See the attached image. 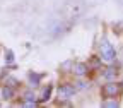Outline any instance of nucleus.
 I'll use <instances>...</instances> for the list:
<instances>
[{"mask_svg":"<svg viewBox=\"0 0 123 108\" xmlns=\"http://www.w3.org/2000/svg\"><path fill=\"white\" fill-rule=\"evenodd\" d=\"M121 91H123V82H120V84L108 82V84H104V86H103L101 94H103L104 98H116V96H120V94H121Z\"/></svg>","mask_w":123,"mask_h":108,"instance_id":"nucleus-2","label":"nucleus"},{"mask_svg":"<svg viewBox=\"0 0 123 108\" xmlns=\"http://www.w3.org/2000/svg\"><path fill=\"white\" fill-rule=\"evenodd\" d=\"M5 60H7V62H12V60H14V53H12L10 50L5 53Z\"/></svg>","mask_w":123,"mask_h":108,"instance_id":"nucleus-13","label":"nucleus"},{"mask_svg":"<svg viewBox=\"0 0 123 108\" xmlns=\"http://www.w3.org/2000/svg\"><path fill=\"white\" fill-rule=\"evenodd\" d=\"M70 65H72V62H65V64H63V65H62V69H68Z\"/></svg>","mask_w":123,"mask_h":108,"instance_id":"nucleus-14","label":"nucleus"},{"mask_svg":"<svg viewBox=\"0 0 123 108\" xmlns=\"http://www.w3.org/2000/svg\"><path fill=\"white\" fill-rule=\"evenodd\" d=\"M77 86H75V89H87V82H84V81H79V82H75Z\"/></svg>","mask_w":123,"mask_h":108,"instance_id":"nucleus-12","label":"nucleus"},{"mask_svg":"<svg viewBox=\"0 0 123 108\" xmlns=\"http://www.w3.org/2000/svg\"><path fill=\"white\" fill-rule=\"evenodd\" d=\"M72 72H74L75 75H79V77H84V75L89 72V67H87V64H82V62H77V64L74 65V69H72Z\"/></svg>","mask_w":123,"mask_h":108,"instance_id":"nucleus-4","label":"nucleus"},{"mask_svg":"<svg viewBox=\"0 0 123 108\" xmlns=\"http://www.w3.org/2000/svg\"><path fill=\"white\" fill-rule=\"evenodd\" d=\"M24 101H36L34 93H33V91H26V93H24Z\"/></svg>","mask_w":123,"mask_h":108,"instance_id":"nucleus-10","label":"nucleus"},{"mask_svg":"<svg viewBox=\"0 0 123 108\" xmlns=\"http://www.w3.org/2000/svg\"><path fill=\"white\" fill-rule=\"evenodd\" d=\"M118 2H120V4H123V0H118Z\"/></svg>","mask_w":123,"mask_h":108,"instance_id":"nucleus-15","label":"nucleus"},{"mask_svg":"<svg viewBox=\"0 0 123 108\" xmlns=\"http://www.w3.org/2000/svg\"><path fill=\"white\" fill-rule=\"evenodd\" d=\"M51 86H44L43 88V91H41V94H39V101L43 103V101H48L50 100V96H51Z\"/></svg>","mask_w":123,"mask_h":108,"instance_id":"nucleus-6","label":"nucleus"},{"mask_svg":"<svg viewBox=\"0 0 123 108\" xmlns=\"http://www.w3.org/2000/svg\"><path fill=\"white\" fill-rule=\"evenodd\" d=\"M116 74H118V70L115 67H108V69L103 70V77H104L106 81H113L115 77H116Z\"/></svg>","mask_w":123,"mask_h":108,"instance_id":"nucleus-5","label":"nucleus"},{"mask_svg":"<svg viewBox=\"0 0 123 108\" xmlns=\"http://www.w3.org/2000/svg\"><path fill=\"white\" fill-rule=\"evenodd\" d=\"M99 53H101V60H106V62H113L116 58V50L113 48V45L108 41V40H103L101 45H99Z\"/></svg>","mask_w":123,"mask_h":108,"instance_id":"nucleus-1","label":"nucleus"},{"mask_svg":"<svg viewBox=\"0 0 123 108\" xmlns=\"http://www.w3.org/2000/svg\"><path fill=\"white\" fill-rule=\"evenodd\" d=\"M27 79H29V84H31V86H38L39 81L43 79V74H34V72H31V74L27 75Z\"/></svg>","mask_w":123,"mask_h":108,"instance_id":"nucleus-7","label":"nucleus"},{"mask_svg":"<svg viewBox=\"0 0 123 108\" xmlns=\"http://www.w3.org/2000/svg\"><path fill=\"white\" fill-rule=\"evenodd\" d=\"M75 86L74 84H70V82H67V84H62L60 88H58V98H60V101H65V100H70L74 94H75Z\"/></svg>","mask_w":123,"mask_h":108,"instance_id":"nucleus-3","label":"nucleus"},{"mask_svg":"<svg viewBox=\"0 0 123 108\" xmlns=\"http://www.w3.org/2000/svg\"><path fill=\"white\" fill-rule=\"evenodd\" d=\"M101 105H103V106H120V103H118L116 100H104Z\"/></svg>","mask_w":123,"mask_h":108,"instance_id":"nucleus-11","label":"nucleus"},{"mask_svg":"<svg viewBox=\"0 0 123 108\" xmlns=\"http://www.w3.org/2000/svg\"><path fill=\"white\" fill-rule=\"evenodd\" d=\"M2 94H4V98H5V100H10V98L14 96V88L5 86V88L2 89Z\"/></svg>","mask_w":123,"mask_h":108,"instance_id":"nucleus-8","label":"nucleus"},{"mask_svg":"<svg viewBox=\"0 0 123 108\" xmlns=\"http://www.w3.org/2000/svg\"><path fill=\"white\" fill-rule=\"evenodd\" d=\"M5 84H7V86H10V88H14V89H15V88H17V86H19V81H17V79H14V77H9V79H7V81H5Z\"/></svg>","mask_w":123,"mask_h":108,"instance_id":"nucleus-9","label":"nucleus"}]
</instances>
